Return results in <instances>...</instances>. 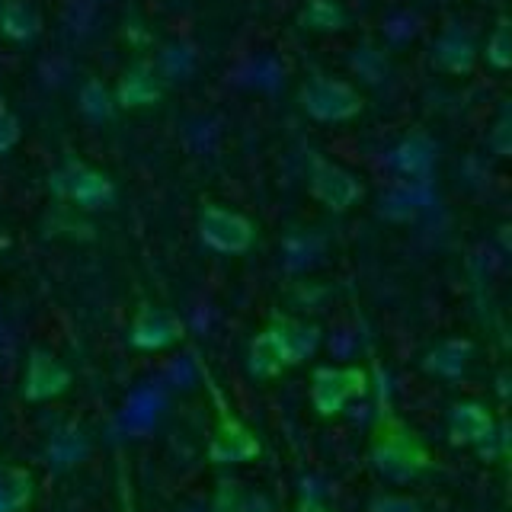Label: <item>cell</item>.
<instances>
[{"label": "cell", "mask_w": 512, "mask_h": 512, "mask_svg": "<svg viewBox=\"0 0 512 512\" xmlns=\"http://www.w3.org/2000/svg\"><path fill=\"white\" fill-rule=\"evenodd\" d=\"M368 461L391 484H410L432 468L426 442L394 413L388 397H381L378 423L372 429V439H368Z\"/></svg>", "instance_id": "1"}, {"label": "cell", "mask_w": 512, "mask_h": 512, "mask_svg": "<svg viewBox=\"0 0 512 512\" xmlns=\"http://www.w3.org/2000/svg\"><path fill=\"white\" fill-rule=\"evenodd\" d=\"M202 375H205L208 394H212L215 416H218L212 439H208V461H212V464H247V461H256L263 452L256 432L228 407V400H224V394L212 381V375H208V372H202Z\"/></svg>", "instance_id": "2"}, {"label": "cell", "mask_w": 512, "mask_h": 512, "mask_svg": "<svg viewBox=\"0 0 512 512\" xmlns=\"http://www.w3.org/2000/svg\"><path fill=\"white\" fill-rule=\"evenodd\" d=\"M372 391V375L362 365H317L311 372V407L320 416H340L352 400Z\"/></svg>", "instance_id": "3"}, {"label": "cell", "mask_w": 512, "mask_h": 512, "mask_svg": "<svg viewBox=\"0 0 512 512\" xmlns=\"http://www.w3.org/2000/svg\"><path fill=\"white\" fill-rule=\"evenodd\" d=\"M48 189H52L55 199L84 208V212H100V208H109L116 202V183L103 170L80 164V160H71V164L55 170L52 180H48Z\"/></svg>", "instance_id": "4"}, {"label": "cell", "mask_w": 512, "mask_h": 512, "mask_svg": "<svg viewBox=\"0 0 512 512\" xmlns=\"http://www.w3.org/2000/svg\"><path fill=\"white\" fill-rule=\"evenodd\" d=\"M301 109L308 112L314 122H349L362 112V93L346 84L340 77L314 74L311 80H304V87L298 93Z\"/></svg>", "instance_id": "5"}, {"label": "cell", "mask_w": 512, "mask_h": 512, "mask_svg": "<svg viewBox=\"0 0 512 512\" xmlns=\"http://www.w3.org/2000/svg\"><path fill=\"white\" fill-rule=\"evenodd\" d=\"M199 237L208 250H215L221 256H244L253 247L256 228L247 215L212 202V205H202V212H199Z\"/></svg>", "instance_id": "6"}, {"label": "cell", "mask_w": 512, "mask_h": 512, "mask_svg": "<svg viewBox=\"0 0 512 512\" xmlns=\"http://www.w3.org/2000/svg\"><path fill=\"white\" fill-rule=\"evenodd\" d=\"M183 340H186V324L180 314L151 301L138 304L132 324H128V346L138 352H167L173 346H180Z\"/></svg>", "instance_id": "7"}, {"label": "cell", "mask_w": 512, "mask_h": 512, "mask_svg": "<svg viewBox=\"0 0 512 512\" xmlns=\"http://www.w3.org/2000/svg\"><path fill=\"white\" fill-rule=\"evenodd\" d=\"M500 436V426H496V416L487 404L480 400H461L452 410H448V439L458 448H480V458H496L493 448ZM506 445V442H500Z\"/></svg>", "instance_id": "8"}, {"label": "cell", "mask_w": 512, "mask_h": 512, "mask_svg": "<svg viewBox=\"0 0 512 512\" xmlns=\"http://www.w3.org/2000/svg\"><path fill=\"white\" fill-rule=\"evenodd\" d=\"M71 368L64 365L61 359H55L48 349H29L26 356V372H23V400L26 404H48V400H55L61 394H68L71 388Z\"/></svg>", "instance_id": "9"}, {"label": "cell", "mask_w": 512, "mask_h": 512, "mask_svg": "<svg viewBox=\"0 0 512 512\" xmlns=\"http://www.w3.org/2000/svg\"><path fill=\"white\" fill-rule=\"evenodd\" d=\"M308 189L320 205L333 208V212H349V208L362 199V183L356 180V176H352L346 167L333 164V160L320 157V154L311 157Z\"/></svg>", "instance_id": "10"}, {"label": "cell", "mask_w": 512, "mask_h": 512, "mask_svg": "<svg viewBox=\"0 0 512 512\" xmlns=\"http://www.w3.org/2000/svg\"><path fill=\"white\" fill-rule=\"evenodd\" d=\"M266 333H269V340L276 343L285 368L308 362L320 346V327L308 324V320L288 317V314H272Z\"/></svg>", "instance_id": "11"}, {"label": "cell", "mask_w": 512, "mask_h": 512, "mask_svg": "<svg viewBox=\"0 0 512 512\" xmlns=\"http://www.w3.org/2000/svg\"><path fill=\"white\" fill-rule=\"evenodd\" d=\"M477 61V48L461 26H445L432 45V64L445 74H468Z\"/></svg>", "instance_id": "12"}, {"label": "cell", "mask_w": 512, "mask_h": 512, "mask_svg": "<svg viewBox=\"0 0 512 512\" xmlns=\"http://www.w3.org/2000/svg\"><path fill=\"white\" fill-rule=\"evenodd\" d=\"M474 359V343L461 340V336H448V340L436 343L423 359V372L442 381H458L468 372V362Z\"/></svg>", "instance_id": "13"}, {"label": "cell", "mask_w": 512, "mask_h": 512, "mask_svg": "<svg viewBox=\"0 0 512 512\" xmlns=\"http://www.w3.org/2000/svg\"><path fill=\"white\" fill-rule=\"evenodd\" d=\"M160 100V77L151 61H135L119 80L116 103L125 109H144Z\"/></svg>", "instance_id": "14"}, {"label": "cell", "mask_w": 512, "mask_h": 512, "mask_svg": "<svg viewBox=\"0 0 512 512\" xmlns=\"http://www.w3.org/2000/svg\"><path fill=\"white\" fill-rule=\"evenodd\" d=\"M432 160H436V144H432L426 135H410L391 151V167L400 176H410L413 183H420L432 170Z\"/></svg>", "instance_id": "15"}, {"label": "cell", "mask_w": 512, "mask_h": 512, "mask_svg": "<svg viewBox=\"0 0 512 512\" xmlns=\"http://www.w3.org/2000/svg\"><path fill=\"white\" fill-rule=\"evenodd\" d=\"M36 500V477L23 464L0 468V512H23Z\"/></svg>", "instance_id": "16"}, {"label": "cell", "mask_w": 512, "mask_h": 512, "mask_svg": "<svg viewBox=\"0 0 512 512\" xmlns=\"http://www.w3.org/2000/svg\"><path fill=\"white\" fill-rule=\"evenodd\" d=\"M212 512H272L269 496L240 480H221L212 500Z\"/></svg>", "instance_id": "17"}, {"label": "cell", "mask_w": 512, "mask_h": 512, "mask_svg": "<svg viewBox=\"0 0 512 512\" xmlns=\"http://www.w3.org/2000/svg\"><path fill=\"white\" fill-rule=\"evenodd\" d=\"M0 32L13 42H32L42 32V16L26 0H4L0 4Z\"/></svg>", "instance_id": "18"}, {"label": "cell", "mask_w": 512, "mask_h": 512, "mask_svg": "<svg viewBox=\"0 0 512 512\" xmlns=\"http://www.w3.org/2000/svg\"><path fill=\"white\" fill-rule=\"evenodd\" d=\"M247 365H250V375H253V378H260V381H272L276 375H282L285 362H282L279 349H276V343L269 340V333H266V330H260V333L253 336Z\"/></svg>", "instance_id": "19"}, {"label": "cell", "mask_w": 512, "mask_h": 512, "mask_svg": "<svg viewBox=\"0 0 512 512\" xmlns=\"http://www.w3.org/2000/svg\"><path fill=\"white\" fill-rule=\"evenodd\" d=\"M90 452V442L80 429L68 426L52 436V442H48V458H52L55 464H74V461H84Z\"/></svg>", "instance_id": "20"}, {"label": "cell", "mask_w": 512, "mask_h": 512, "mask_svg": "<svg viewBox=\"0 0 512 512\" xmlns=\"http://www.w3.org/2000/svg\"><path fill=\"white\" fill-rule=\"evenodd\" d=\"M301 26L317 32H333L346 26V13L333 0H308V7L301 10Z\"/></svg>", "instance_id": "21"}, {"label": "cell", "mask_w": 512, "mask_h": 512, "mask_svg": "<svg viewBox=\"0 0 512 512\" xmlns=\"http://www.w3.org/2000/svg\"><path fill=\"white\" fill-rule=\"evenodd\" d=\"M429 202V192L420 183H407L400 189H391L388 199H381V212H388L391 218H407L416 208H423Z\"/></svg>", "instance_id": "22"}, {"label": "cell", "mask_w": 512, "mask_h": 512, "mask_svg": "<svg viewBox=\"0 0 512 512\" xmlns=\"http://www.w3.org/2000/svg\"><path fill=\"white\" fill-rule=\"evenodd\" d=\"M80 112H84L90 122H106L112 119V112H116V100H112V93L100 80H87L84 90H80Z\"/></svg>", "instance_id": "23"}, {"label": "cell", "mask_w": 512, "mask_h": 512, "mask_svg": "<svg viewBox=\"0 0 512 512\" xmlns=\"http://www.w3.org/2000/svg\"><path fill=\"white\" fill-rule=\"evenodd\" d=\"M487 64L496 71H509L512 64V26L509 16H500L487 39Z\"/></svg>", "instance_id": "24"}, {"label": "cell", "mask_w": 512, "mask_h": 512, "mask_svg": "<svg viewBox=\"0 0 512 512\" xmlns=\"http://www.w3.org/2000/svg\"><path fill=\"white\" fill-rule=\"evenodd\" d=\"M157 77H167V80H183L192 74V55L189 48L183 45H170L164 55H160V61L154 64Z\"/></svg>", "instance_id": "25"}, {"label": "cell", "mask_w": 512, "mask_h": 512, "mask_svg": "<svg viewBox=\"0 0 512 512\" xmlns=\"http://www.w3.org/2000/svg\"><path fill=\"white\" fill-rule=\"evenodd\" d=\"M368 512H420V503L413 496H400V493H381L368 503Z\"/></svg>", "instance_id": "26"}, {"label": "cell", "mask_w": 512, "mask_h": 512, "mask_svg": "<svg viewBox=\"0 0 512 512\" xmlns=\"http://www.w3.org/2000/svg\"><path fill=\"white\" fill-rule=\"evenodd\" d=\"M16 141H20V122H16L13 112L0 109V154L13 151Z\"/></svg>", "instance_id": "27"}, {"label": "cell", "mask_w": 512, "mask_h": 512, "mask_svg": "<svg viewBox=\"0 0 512 512\" xmlns=\"http://www.w3.org/2000/svg\"><path fill=\"white\" fill-rule=\"evenodd\" d=\"M509 119L503 116L500 119V125H496V132H493V148H496V154H509Z\"/></svg>", "instance_id": "28"}, {"label": "cell", "mask_w": 512, "mask_h": 512, "mask_svg": "<svg viewBox=\"0 0 512 512\" xmlns=\"http://www.w3.org/2000/svg\"><path fill=\"white\" fill-rule=\"evenodd\" d=\"M295 512H336V509H330L327 503H320V500H304V503H298Z\"/></svg>", "instance_id": "29"}, {"label": "cell", "mask_w": 512, "mask_h": 512, "mask_svg": "<svg viewBox=\"0 0 512 512\" xmlns=\"http://www.w3.org/2000/svg\"><path fill=\"white\" fill-rule=\"evenodd\" d=\"M122 512H135V503H132V493H128V487L122 493Z\"/></svg>", "instance_id": "30"}]
</instances>
